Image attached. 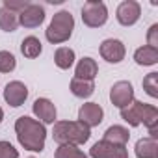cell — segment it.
<instances>
[{"mask_svg": "<svg viewBox=\"0 0 158 158\" xmlns=\"http://www.w3.org/2000/svg\"><path fill=\"white\" fill-rule=\"evenodd\" d=\"M15 134L19 143L32 152H41L45 149V141H47V128L43 123H39L37 119H32L28 115H21L15 121Z\"/></svg>", "mask_w": 158, "mask_h": 158, "instance_id": "6da1fadb", "label": "cell"}, {"mask_svg": "<svg viewBox=\"0 0 158 158\" xmlns=\"http://www.w3.org/2000/svg\"><path fill=\"white\" fill-rule=\"evenodd\" d=\"M91 128L80 121H56L52 128V138L60 145H82L89 139Z\"/></svg>", "mask_w": 158, "mask_h": 158, "instance_id": "7a4b0ae2", "label": "cell"}, {"mask_svg": "<svg viewBox=\"0 0 158 158\" xmlns=\"http://www.w3.org/2000/svg\"><path fill=\"white\" fill-rule=\"evenodd\" d=\"M73 30H74V17L71 15V11L61 10L54 13L48 28L45 30V35L52 45H61L69 41V37L73 35Z\"/></svg>", "mask_w": 158, "mask_h": 158, "instance_id": "3957f363", "label": "cell"}, {"mask_svg": "<svg viewBox=\"0 0 158 158\" xmlns=\"http://www.w3.org/2000/svg\"><path fill=\"white\" fill-rule=\"evenodd\" d=\"M108 21V8L101 0H88L82 6V23L89 28H99Z\"/></svg>", "mask_w": 158, "mask_h": 158, "instance_id": "277c9868", "label": "cell"}, {"mask_svg": "<svg viewBox=\"0 0 158 158\" xmlns=\"http://www.w3.org/2000/svg\"><path fill=\"white\" fill-rule=\"evenodd\" d=\"M110 101L119 110H123L128 104H132V101H134V88H132V84L127 82V80L115 82L112 86V89H110Z\"/></svg>", "mask_w": 158, "mask_h": 158, "instance_id": "5b68a950", "label": "cell"}, {"mask_svg": "<svg viewBox=\"0 0 158 158\" xmlns=\"http://www.w3.org/2000/svg\"><path fill=\"white\" fill-rule=\"evenodd\" d=\"M139 15H141V6L136 2V0H125L117 6V11H115V17H117V23L123 24V26H132L139 21Z\"/></svg>", "mask_w": 158, "mask_h": 158, "instance_id": "8992f818", "label": "cell"}, {"mask_svg": "<svg viewBox=\"0 0 158 158\" xmlns=\"http://www.w3.org/2000/svg\"><path fill=\"white\" fill-rule=\"evenodd\" d=\"M102 119H104V110L97 102H86L78 110V121L82 125H86L88 128L99 127L102 123Z\"/></svg>", "mask_w": 158, "mask_h": 158, "instance_id": "52a82bcc", "label": "cell"}, {"mask_svg": "<svg viewBox=\"0 0 158 158\" xmlns=\"http://www.w3.org/2000/svg\"><path fill=\"white\" fill-rule=\"evenodd\" d=\"M102 60H106L108 63H121L125 60L127 48L123 45V41L119 39H104L99 47Z\"/></svg>", "mask_w": 158, "mask_h": 158, "instance_id": "ba28073f", "label": "cell"}, {"mask_svg": "<svg viewBox=\"0 0 158 158\" xmlns=\"http://www.w3.org/2000/svg\"><path fill=\"white\" fill-rule=\"evenodd\" d=\"M28 99V88L19 82V80H13V82H8L6 88H4V101L13 106V108H19L24 104V101Z\"/></svg>", "mask_w": 158, "mask_h": 158, "instance_id": "9c48e42d", "label": "cell"}, {"mask_svg": "<svg viewBox=\"0 0 158 158\" xmlns=\"http://www.w3.org/2000/svg\"><path fill=\"white\" fill-rule=\"evenodd\" d=\"M17 17L19 24H23L24 28H37L45 21V10L39 4H28Z\"/></svg>", "mask_w": 158, "mask_h": 158, "instance_id": "30bf717a", "label": "cell"}, {"mask_svg": "<svg viewBox=\"0 0 158 158\" xmlns=\"http://www.w3.org/2000/svg\"><path fill=\"white\" fill-rule=\"evenodd\" d=\"M32 110H34V115L39 119V123H43V125H45V123H47V125L56 123V106H54L52 101H48V99H45V97L35 99Z\"/></svg>", "mask_w": 158, "mask_h": 158, "instance_id": "8fae6325", "label": "cell"}, {"mask_svg": "<svg viewBox=\"0 0 158 158\" xmlns=\"http://www.w3.org/2000/svg\"><path fill=\"white\" fill-rule=\"evenodd\" d=\"M99 74V65L93 58H82L80 61L76 63V69H74V78H80V80H89L93 82L95 76Z\"/></svg>", "mask_w": 158, "mask_h": 158, "instance_id": "7c38bea8", "label": "cell"}, {"mask_svg": "<svg viewBox=\"0 0 158 158\" xmlns=\"http://www.w3.org/2000/svg\"><path fill=\"white\" fill-rule=\"evenodd\" d=\"M143 110H145V102L132 101V104H128L127 108L121 110V119L125 123H128L130 127H139L141 119H143Z\"/></svg>", "mask_w": 158, "mask_h": 158, "instance_id": "4fadbf2b", "label": "cell"}, {"mask_svg": "<svg viewBox=\"0 0 158 158\" xmlns=\"http://www.w3.org/2000/svg\"><path fill=\"white\" fill-rule=\"evenodd\" d=\"M134 151H136L138 158H158V143H156L154 138H141V139H138Z\"/></svg>", "mask_w": 158, "mask_h": 158, "instance_id": "5bb4252c", "label": "cell"}, {"mask_svg": "<svg viewBox=\"0 0 158 158\" xmlns=\"http://www.w3.org/2000/svg\"><path fill=\"white\" fill-rule=\"evenodd\" d=\"M102 139L108 143H114V145H127V141L130 139V132H128V128H125L121 125H112L104 132Z\"/></svg>", "mask_w": 158, "mask_h": 158, "instance_id": "9a60e30c", "label": "cell"}, {"mask_svg": "<svg viewBox=\"0 0 158 158\" xmlns=\"http://www.w3.org/2000/svg\"><path fill=\"white\" fill-rule=\"evenodd\" d=\"M134 61L138 65H143V67H149V65L158 63V48H152V47H147V45L136 48Z\"/></svg>", "mask_w": 158, "mask_h": 158, "instance_id": "2e32d148", "label": "cell"}, {"mask_svg": "<svg viewBox=\"0 0 158 158\" xmlns=\"http://www.w3.org/2000/svg\"><path fill=\"white\" fill-rule=\"evenodd\" d=\"M95 91V84L89 80H80V78H73L71 80V93L78 99H88Z\"/></svg>", "mask_w": 158, "mask_h": 158, "instance_id": "e0dca14e", "label": "cell"}, {"mask_svg": "<svg viewBox=\"0 0 158 158\" xmlns=\"http://www.w3.org/2000/svg\"><path fill=\"white\" fill-rule=\"evenodd\" d=\"M41 50H43V45H41V41H39L35 35H28V37H24L23 43H21V52H23L24 58L34 60V58H37V56L41 54Z\"/></svg>", "mask_w": 158, "mask_h": 158, "instance_id": "ac0fdd59", "label": "cell"}, {"mask_svg": "<svg viewBox=\"0 0 158 158\" xmlns=\"http://www.w3.org/2000/svg\"><path fill=\"white\" fill-rule=\"evenodd\" d=\"M76 56H74V50L69 48V47H60L54 54V63L60 67V69H69L73 67Z\"/></svg>", "mask_w": 158, "mask_h": 158, "instance_id": "d6986e66", "label": "cell"}, {"mask_svg": "<svg viewBox=\"0 0 158 158\" xmlns=\"http://www.w3.org/2000/svg\"><path fill=\"white\" fill-rule=\"evenodd\" d=\"M17 26H19L17 13H11L6 8H0V30H4V32H15Z\"/></svg>", "mask_w": 158, "mask_h": 158, "instance_id": "ffe728a7", "label": "cell"}, {"mask_svg": "<svg viewBox=\"0 0 158 158\" xmlns=\"http://www.w3.org/2000/svg\"><path fill=\"white\" fill-rule=\"evenodd\" d=\"M54 158H88L76 145H60L54 152Z\"/></svg>", "mask_w": 158, "mask_h": 158, "instance_id": "44dd1931", "label": "cell"}, {"mask_svg": "<svg viewBox=\"0 0 158 158\" xmlns=\"http://www.w3.org/2000/svg\"><path fill=\"white\" fill-rule=\"evenodd\" d=\"M143 89L149 97H152V99L158 97V73H149L143 78Z\"/></svg>", "mask_w": 158, "mask_h": 158, "instance_id": "7402d4cb", "label": "cell"}, {"mask_svg": "<svg viewBox=\"0 0 158 158\" xmlns=\"http://www.w3.org/2000/svg\"><path fill=\"white\" fill-rule=\"evenodd\" d=\"M112 147H114V143H108V141L101 139V141H97V143L89 149V156H91V158H108Z\"/></svg>", "mask_w": 158, "mask_h": 158, "instance_id": "603a6c76", "label": "cell"}, {"mask_svg": "<svg viewBox=\"0 0 158 158\" xmlns=\"http://www.w3.org/2000/svg\"><path fill=\"white\" fill-rule=\"evenodd\" d=\"M17 67V60L11 52L0 50V73H11Z\"/></svg>", "mask_w": 158, "mask_h": 158, "instance_id": "cb8c5ba5", "label": "cell"}, {"mask_svg": "<svg viewBox=\"0 0 158 158\" xmlns=\"http://www.w3.org/2000/svg\"><path fill=\"white\" fill-rule=\"evenodd\" d=\"M30 2H26V0H4V6L2 8H6L8 11H11V13H21L26 6H28Z\"/></svg>", "mask_w": 158, "mask_h": 158, "instance_id": "d4e9b609", "label": "cell"}, {"mask_svg": "<svg viewBox=\"0 0 158 158\" xmlns=\"http://www.w3.org/2000/svg\"><path fill=\"white\" fill-rule=\"evenodd\" d=\"M0 158H19V151L10 141H0Z\"/></svg>", "mask_w": 158, "mask_h": 158, "instance_id": "484cf974", "label": "cell"}, {"mask_svg": "<svg viewBox=\"0 0 158 158\" xmlns=\"http://www.w3.org/2000/svg\"><path fill=\"white\" fill-rule=\"evenodd\" d=\"M147 47L158 48V24H152L147 32Z\"/></svg>", "mask_w": 158, "mask_h": 158, "instance_id": "4316f807", "label": "cell"}, {"mask_svg": "<svg viewBox=\"0 0 158 158\" xmlns=\"http://www.w3.org/2000/svg\"><path fill=\"white\" fill-rule=\"evenodd\" d=\"M108 158H128V151L125 145H114Z\"/></svg>", "mask_w": 158, "mask_h": 158, "instance_id": "83f0119b", "label": "cell"}, {"mask_svg": "<svg viewBox=\"0 0 158 158\" xmlns=\"http://www.w3.org/2000/svg\"><path fill=\"white\" fill-rule=\"evenodd\" d=\"M2 119H4V110L0 108V123H2Z\"/></svg>", "mask_w": 158, "mask_h": 158, "instance_id": "f1b7e54d", "label": "cell"}, {"mask_svg": "<svg viewBox=\"0 0 158 158\" xmlns=\"http://www.w3.org/2000/svg\"><path fill=\"white\" fill-rule=\"evenodd\" d=\"M30 158H32V156H30Z\"/></svg>", "mask_w": 158, "mask_h": 158, "instance_id": "f546056e", "label": "cell"}]
</instances>
